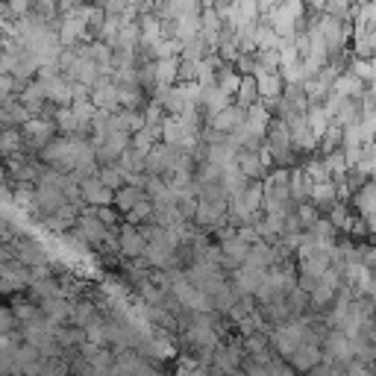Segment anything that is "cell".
<instances>
[{
	"label": "cell",
	"instance_id": "obj_32",
	"mask_svg": "<svg viewBox=\"0 0 376 376\" xmlns=\"http://www.w3.org/2000/svg\"><path fill=\"white\" fill-rule=\"evenodd\" d=\"M253 103H259V92H256V80L253 77H241L235 92V106L238 109H250Z\"/></svg>",
	"mask_w": 376,
	"mask_h": 376
},
{
	"label": "cell",
	"instance_id": "obj_25",
	"mask_svg": "<svg viewBox=\"0 0 376 376\" xmlns=\"http://www.w3.org/2000/svg\"><path fill=\"white\" fill-rule=\"evenodd\" d=\"M250 39H253V44H256V53H262V50H277V47L282 44V39H280V35L273 33L262 18H259V24H256V30H253V35H250Z\"/></svg>",
	"mask_w": 376,
	"mask_h": 376
},
{
	"label": "cell",
	"instance_id": "obj_43",
	"mask_svg": "<svg viewBox=\"0 0 376 376\" xmlns=\"http://www.w3.org/2000/svg\"><path fill=\"white\" fill-rule=\"evenodd\" d=\"M323 165H327V168H330V173H332V180H341V177H344V173L350 171V168H347V162H344V153H341V150H332V153H330L327 159H323Z\"/></svg>",
	"mask_w": 376,
	"mask_h": 376
},
{
	"label": "cell",
	"instance_id": "obj_22",
	"mask_svg": "<svg viewBox=\"0 0 376 376\" xmlns=\"http://www.w3.org/2000/svg\"><path fill=\"white\" fill-rule=\"evenodd\" d=\"M271 118H273V115H268V112L262 109L259 103H253V106L244 112V130H247V133H253V135H259V139H265Z\"/></svg>",
	"mask_w": 376,
	"mask_h": 376
},
{
	"label": "cell",
	"instance_id": "obj_41",
	"mask_svg": "<svg viewBox=\"0 0 376 376\" xmlns=\"http://www.w3.org/2000/svg\"><path fill=\"white\" fill-rule=\"evenodd\" d=\"M33 191H35V185H30V182H15V185H12V203L33 212Z\"/></svg>",
	"mask_w": 376,
	"mask_h": 376
},
{
	"label": "cell",
	"instance_id": "obj_15",
	"mask_svg": "<svg viewBox=\"0 0 376 376\" xmlns=\"http://www.w3.org/2000/svg\"><path fill=\"white\" fill-rule=\"evenodd\" d=\"M144 238L139 235V230L135 227H127V223H121V232H118V250L123 256H130V259H139L144 253Z\"/></svg>",
	"mask_w": 376,
	"mask_h": 376
},
{
	"label": "cell",
	"instance_id": "obj_31",
	"mask_svg": "<svg viewBox=\"0 0 376 376\" xmlns=\"http://www.w3.org/2000/svg\"><path fill=\"white\" fill-rule=\"evenodd\" d=\"M150 218H153V203H150V200L144 197L142 203H135L127 215H123V223H127V227H144V223H150Z\"/></svg>",
	"mask_w": 376,
	"mask_h": 376
},
{
	"label": "cell",
	"instance_id": "obj_19",
	"mask_svg": "<svg viewBox=\"0 0 376 376\" xmlns=\"http://www.w3.org/2000/svg\"><path fill=\"white\" fill-rule=\"evenodd\" d=\"M244 268H253V271H271V268H273L271 244H265V241H256V244H250L247 256H244Z\"/></svg>",
	"mask_w": 376,
	"mask_h": 376
},
{
	"label": "cell",
	"instance_id": "obj_9",
	"mask_svg": "<svg viewBox=\"0 0 376 376\" xmlns=\"http://www.w3.org/2000/svg\"><path fill=\"white\" fill-rule=\"evenodd\" d=\"M373 197H376L373 180H368L361 188H356L353 197H350V203H353V209L361 215V223H365L368 230H373ZM356 212H353V215H356Z\"/></svg>",
	"mask_w": 376,
	"mask_h": 376
},
{
	"label": "cell",
	"instance_id": "obj_2",
	"mask_svg": "<svg viewBox=\"0 0 376 376\" xmlns=\"http://www.w3.org/2000/svg\"><path fill=\"white\" fill-rule=\"evenodd\" d=\"M12 250H15V259L21 262L24 268H42V265H50V259H53V253L39 244V241H33V238H15V241L9 244Z\"/></svg>",
	"mask_w": 376,
	"mask_h": 376
},
{
	"label": "cell",
	"instance_id": "obj_5",
	"mask_svg": "<svg viewBox=\"0 0 376 376\" xmlns=\"http://www.w3.org/2000/svg\"><path fill=\"white\" fill-rule=\"evenodd\" d=\"M27 285H30V268H24L18 259L0 268V294H18Z\"/></svg>",
	"mask_w": 376,
	"mask_h": 376
},
{
	"label": "cell",
	"instance_id": "obj_17",
	"mask_svg": "<svg viewBox=\"0 0 376 376\" xmlns=\"http://www.w3.org/2000/svg\"><path fill=\"white\" fill-rule=\"evenodd\" d=\"M253 80H256L259 100H277V97L282 94V80H280V74H268V71H262V68L256 65Z\"/></svg>",
	"mask_w": 376,
	"mask_h": 376
},
{
	"label": "cell",
	"instance_id": "obj_49",
	"mask_svg": "<svg viewBox=\"0 0 376 376\" xmlns=\"http://www.w3.org/2000/svg\"><path fill=\"white\" fill-rule=\"evenodd\" d=\"M94 215H97V221L100 223H103V227L106 230H118V212L115 209H112V206H103V209H94Z\"/></svg>",
	"mask_w": 376,
	"mask_h": 376
},
{
	"label": "cell",
	"instance_id": "obj_48",
	"mask_svg": "<svg viewBox=\"0 0 376 376\" xmlns=\"http://www.w3.org/2000/svg\"><path fill=\"white\" fill-rule=\"evenodd\" d=\"M42 376H71V370L62 359H44L42 361Z\"/></svg>",
	"mask_w": 376,
	"mask_h": 376
},
{
	"label": "cell",
	"instance_id": "obj_13",
	"mask_svg": "<svg viewBox=\"0 0 376 376\" xmlns=\"http://www.w3.org/2000/svg\"><path fill=\"white\" fill-rule=\"evenodd\" d=\"M288 133H291V153H315L318 150V139L306 127V115L288 123Z\"/></svg>",
	"mask_w": 376,
	"mask_h": 376
},
{
	"label": "cell",
	"instance_id": "obj_40",
	"mask_svg": "<svg viewBox=\"0 0 376 376\" xmlns=\"http://www.w3.org/2000/svg\"><path fill=\"white\" fill-rule=\"evenodd\" d=\"M30 294H33V303H42V300H53L59 297L56 291V280H42V282H30Z\"/></svg>",
	"mask_w": 376,
	"mask_h": 376
},
{
	"label": "cell",
	"instance_id": "obj_10",
	"mask_svg": "<svg viewBox=\"0 0 376 376\" xmlns=\"http://www.w3.org/2000/svg\"><path fill=\"white\" fill-rule=\"evenodd\" d=\"M227 106H232V100L223 94L218 85H212V89H200V115H203V123L209 121V118H215L218 112H223Z\"/></svg>",
	"mask_w": 376,
	"mask_h": 376
},
{
	"label": "cell",
	"instance_id": "obj_11",
	"mask_svg": "<svg viewBox=\"0 0 376 376\" xmlns=\"http://www.w3.org/2000/svg\"><path fill=\"white\" fill-rule=\"evenodd\" d=\"M244 112H247V109H238V106L232 103V106H227L223 112H218L215 118H209V121H206V127H209V130H215V133L230 135V133H235L238 127H244Z\"/></svg>",
	"mask_w": 376,
	"mask_h": 376
},
{
	"label": "cell",
	"instance_id": "obj_38",
	"mask_svg": "<svg viewBox=\"0 0 376 376\" xmlns=\"http://www.w3.org/2000/svg\"><path fill=\"white\" fill-rule=\"evenodd\" d=\"M97 180L103 182V185L109 188L112 194H115L118 188H123V185H127V182H123V173H121L115 165H103V168H100V171H97Z\"/></svg>",
	"mask_w": 376,
	"mask_h": 376
},
{
	"label": "cell",
	"instance_id": "obj_42",
	"mask_svg": "<svg viewBox=\"0 0 376 376\" xmlns=\"http://www.w3.org/2000/svg\"><path fill=\"white\" fill-rule=\"evenodd\" d=\"M303 168V173L311 180V182H330L332 180V173H330V168L323 165V159H315V162H309V165H300Z\"/></svg>",
	"mask_w": 376,
	"mask_h": 376
},
{
	"label": "cell",
	"instance_id": "obj_30",
	"mask_svg": "<svg viewBox=\"0 0 376 376\" xmlns=\"http://www.w3.org/2000/svg\"><path fill=\"white\" fill-rule=\"evenodd\" d=\"M115 168L123 173V177H130V173H144V156L135 153L133 147H127V150H123V153L118 156Z\"/></svg>",
	"mask_w": 376,
	"mask_h": 376
},
{
	"label": "cell",
	"instance_id": "obj_27",
	"mask_svg": "<svg viewBox=\"0 0 376 376\" xmlns=\"http://www.w3.org/2000/svg\"><path fill=\"white\" fill-rule=\"evenodd\" d=\"M344 71L353 74V77L361 80L365 85H373V80H376V62H373V59H353V56H350V62H347Z\"/></svg>",
	"mask_w": 376,
	"mask_h": 376
},
{
	"label": "cell",
	"instance_id": "obj_4",
	"mask_svg": "<svg viewBox=\"0 0 376 376\" xmlns=\"http://www.w3.org/2000/svg\"><path fill=\"white\" fill-rule=\"evenodd\" d=\"M230 288H232V294L235 297H253L259 291V285L265 282V271H253V268H235L230 273Z\"/></svg>",
	"mask_w": 376,
	"mask_h": 376
},
{
	"label": "cell",
	"instance_id": "obj_37",
	"mask_svg": "<svg viewBox=\"0 0 376 376\" xmlns=\"http://www.w3.org/2000/svg\"><path fill=\"white\" fill-rule=\"evenodd\" d=\"M247 177H244V173H238V168L235 171H227V173H221V188H223V197H238V194H241L244 191V188H247Z\"/></svg>",
	"mask_w": 376,
	"mask_h": 376
},
{
	"label": "cell",
	"instance_id": "obj_47",
	"mask_svg": "<svg viewBox=\"0 0 376 376\" xmlns=\"http://www.w3.org/2000/svg\"><path fill=\"white\" fill-rule=\"evenodd\" d=\"M121 118H123V130H127V135H135V133L144 130V115H142V112L121 109Z\"/></svg>",
	"mask_w": 376,
	"mask_h": 376
},
{
	"label": "cell",
	"instance_id": "obj_21",
	"mask_svg": "<svg viewBox=\"0 0 376 376\" xmlns=\"http://www.w3.org/2000/svg\"><path fill=\"white\" fill-rule=\"evenodd\" d=\"M94 321H103V315L97 311L94 306V300H77V306H74V315H71V327H77V330H85L89 323Z\"/></svg>",
	"mask_w": 376,
	"mask_h": 376
},
{
	"label": "cell",
	"instance_id": "obj_35",
	"mask_svg": "<svg viewBox=\"0 0 376 376\" xmlns=\"http://www.w3.org/2000/svg\"><path fill=\"white\" fill-rule=\"evenodd\" d=\"M373 53H376V33L353 35V50H350V56L353 59H373Z\"/></svg>",
	"mask_w": 376,
	"mask_h": 376
},
{
	"label": "cell",
	"instance_id": "obj_28",
	"mask_svg": "<svg viewBox=\"0 0 376 376\" xmlns=\"http://www.w3.org/2000/svg\"><path fill=\"white\" fill-rule=\"evenodd\" d=\"M15 153H24V139H21V130L15 127H6L0 130V156L9 159Z\"/></svg>",
	"mask_w": 376,
	"mask_h": 376
},
{
	"label": "cell",
	"instance_id": "obj_14",
	"mask_svg": "<svg viewBox=\"0 0 376 376\" xmlns=\"http://www.w3.org/2000/svg\"><path fill=\"white\" fill-rule=\"evenodd\" d=\"M309 188H311V180L303 173V168L300 165L288 168V200H291L294 206L309 203Z\"/></svg>",
	"mask_w": 376,
	"mask_h": 376
},
{
	"label": "cell",
	"instance_id": "obj_6",
	"mask_svg": "<svg viewBox=\"0 0 376 376\" xmlns=\"http://www.w3.org/2000/svg\"><path fill=\"white\" fill-rule=\"evenodd\" d=\"M42 311V318H47L50 323H56V327H65L71 323V315H74V306H77V300H62V297H53V300H42V303H35Z\"/></svg>",
	"mask_w": 376,
	"mask_h": 376
},
{
	"label": "cell",
	"instance_id": "obj_51",
	"mask_svg": "<svg viewBox=\"0 0 376 376\" xmlns=\"http://www.w3.org/2000/svg\"><path fill=\"white\" fill-rule=\"evenodd\" d=\"M197 77V65H191V62H182L180 59V68H177V85H188V83H194Z\"/></svg>",
	"mask_w": 376,
	"mask_h": 376
},
{
	"label": "cell",
	"instance_id": "obj_26",
	"mask_svg": "<svg viewBox=\"0 0 376 376\" xmlns=\"http://www.w3.org/2000/svg\"><path fill=\"white\" fill-rule=\"evenodd\" d=\"M53 341H56L62 350H80V347L85 344V335H83V330H77V327H71V323H65V327H56Z\"/></svg>",
	"mask_w": 376,
	"mask_h": 376
},
{
	"label": "cell",
	"instance_id": "obj_8",
	"mask_svg": "<svg viewBox=\"0 0 376 376\" xmlns=\"http://www.w3.org/2000/svg\"><path fill=\"white\" fill-rule=\"evenodd\" d=\"M112 194L109 188L100 182L97 177H92V180H85V182H80V200H83V206H92V209H103V206H112Z\"/></svg>",
	"mask_w": 376,
	"mask_h": 376
},
{
	"label": "cell",
	"instance_id": "obj_54",
	"mask_svg": "<svg viewBox=\"0 0 376 376\" xmlns=\"http://www.w3.org/2000/svg\"><path fill=\"white\" fill-rule=\"evenodd\" d=\"M9 262H15V250H12L9 244H0V268L9 265Z\"/></svg>",
	"mask_w": 376,
	"mask_h": 376
},
{
	"label": "cell",
	"instance_id": "obj_33",
	"mask_svg": "<svg viewBox=\"0 0 376 376\" xmlns=\"http://www.w3.org/2000/svg\"><path fill=\"white\" fill-rule=\"evenodd\" d=\"M9 311H12V318H15L18 327H21V323H30L35 318H42V311H39V306H35L33 300H12Z\"/></svg>",
	"mask_w": 376,
	"mask_h": 376
},
{
	"label": "cell",
	"instance_id": "obj_53",
	"mask_svg": "<svg viewBox=\"0 0 376 376\" xmlns=\"http://www.w3.org/2000/svg\"><path fill=\"white\" fill-rule=\"evenodd\" d=\"M15 238H18V230L12 227V223H9L3 215H0V244H12Z\"/></svg>",
	"mask_w": 376,
	"mask_h": 376
},
{
	"label": "cell",
	"instance_id": "obj_12",
	"mask_svg": "<svg viewBox=\"0 0 376 376\" xmlns=\"http://www.w3.org/2000/svg\"><path fill=\"white\" fill-rule=\"evenodd\" d=\"M285 361H288V368H291L294 373H309L311 368L321 365V347H315V344H300Z\"/></svg>",
	"mask_w": 376,
	"mask_h": 376
},
{
	"label": "cell",
	"instance_id": "obj_7",
	"mask_svg": "<svg viewBox=\"0 0 376 376\" xmlns=\"http://www.w3.org/2000/svg\"><path fill=\"white\" fill-rule=\"evenodd\" d=\"M89 100H92V106H94V109H103V112H109V115H118V112H121L118 89H115V85H112L109 80H103V77L97 80V85L92 89Z\"/></svg>",
	"mask_w": 376,
	"mask_h": 376
},
{
	"label": "cell",
	"instance_id": "obj_16",
	"mask_svg": "<svg viewBox=\"0 0 376 376\" xmlns=\"http://www.w3.org/2000/svg\"><path fill=\"white\" fill-rule=\"evenodd\" d=\"M235 168H238V173H244L250 182H262L268 177V171L262 168V162H259V153H244V150H238L235 153Z\"/></svg>",
	"mask_w": 376,
	"mask_h": 376
},
{
	"label": "cell",
	"instance_id": "obj_20",
	"mask_svg": "<svg viewBox=\"0 0 376 376\" xmlns=\"http://www.w3.org/2000/svg\"><path fill=\"white\" fill-rule=\"evenodd\" d=\"M368 89V85L365 83H361V80H356L353 77V74H341V77H338L335 83H332V94H338V97H341V100H359L361 97V92H365Z\"/></svg>",
	"mask_w": 376,
	"mask_h": 376
},
{
	"label": "cell",
	"instance_id": "obj_45",
	"mask_svg": "<svg viewBox=\"0 0 376 376\" xmlns=\"http://www.w3.org/2000/svg\"><path fill=\"white\" fill-rule=\"evenodd\" d=\"M159 139H153L147 130H142V133H135V135H130V147L135 150V153H142V156H147L150 153V147H153Z\"/></svg>",
	"mask_w": 376,
	"mask_h": 376
},
{
	"label": "cell",
	"instance_id": "obj_36",
	"mask_svg": "<svg viewBox=\"0 0 376 376\" xmlns=\"http://www.w3.org/2000/svg\"><path fill=\"white\" fill-rule=\"evenodd\" d=\"M359 115H361L359 100H344V103L338 106V112L332 115V123L344 130V127H350V123H359Z\"/></svg>",
	"mask_w": 376,
	"mask_h": 376
},
{
	"label": "cell",
	"instance_id": "obj_23",
	"mask_svg": "<svg viewBox=\"0 0 376 376\" xmlns=\"http://www.w3.org/2000/svg\"><path fill=\"white\" fill-rule=\"evenodd\" d=\"M144 200V188H133V185H123V188H118L115 191V197H112V209L118 212H123V215H127V212L135 206V203H142Z\"/></svg>",
	"mask_w": 376,
	"mask_h": 376
},
{
	"label": "cell",
	"instance_id": "obj_1",
	"mask_svg": "<svg viewBox=\"0 0 376 376\" xmlns=\"http://www.w3.org/2000/svg\"><path fill=\"white\" fill-rule=\"evenodd\" d=\"M21 139H24V153L35 156L39 150H44L50 142L56 139V127L50 118H30L21 127Z\"/></svg>",
	"mask_w": 376,
	"mask_h": 376
},
{
	"label": "cell",
	"instance_id": "obj_50",
	"mask_svg": "<svg viewBox=\"0 0 376 376\" xmlns=\"http://www.w3.org/2000/svg\"><path fill=\"white\" fill-rule=\"evenodd\" d=\"M277 53H280V68L300 62V56H297V50H294V44H291V42H282V44L277 47Z\"/></svg>",
	"mask_w": 376,
	"mask_h": 376
},
{
	"label": "cell",
	"instance_id": "obj_24",
	"mask_svg": "<svg viewBox=\"0 0 376 376\" xmlns=\"http://www.w3.org/2000/svg\"><path fill=\"white\" fill-rule=\"evenodd\" d=\"M309 203L315 209H330L335 203V182H311L309 188Z\"/></svg>",
	"mask_w": 376,
	"mask_h": 376
},
{
	"label": "cell",
	"instance_id": "obj_52",
	"mask_svg": "<svg viewBox=\"0 0 376 376\" xmlns=\"http://www.w3.org/2000/svg\"><path fill=\"white\" fill-rule=\"evenodd\" d=\"M15 330H18V323H15V318H12L9 306H0V335L15 332Z\"/></svg>",
	"mask_w": 376,
	"mask_h": 376
},
{
	"label": "cell",
	"instance_id": "obj_18",
	"mask_svg": "<svg viewBox=\"0 0 376 376\" xmlns=\"http://www.w3.org/2000/svg\"><path fill=\"white\" fill-rule=\"evenodd\" d=\"M177 68H180L177 56L153 62V83H156V89H171V85H177Z\"/></svg>",
	"mask_w": 376,
	"mask_h": 376
},
{
	"label": "cell",
	"instance_id": "obj_44",
	"mask_svg": "<svg viewBox=\"0 0 376 376\" xmlns=\"http://www.w3.org/2000/svg\"><path fill=\"white\" fill-rule=\"evenodd\" d=\"M294 218L300 221V227L309 230L311 223H315V221L321 218V212H318L315 206H311V203H300V206H294Z\"/></svg>",
	"mask_w": 376,
	"mask_h": 376
},
{
	"label": "cell",
	"instance_id": "obj_34",
	"mask_svg": "<svg viewBox=\"0 0 376 376\" xmlns=\"http://www.w3.org/2000/svg\"><path fill=\"white\" fill-rule=\"evenodd\" d=\"M262 200H265L262 182H247V188L241 191V203L247 209V215H262Z\"/></svg>",
	"mask_w": 376,
	"mask_h": 376
},
{
	"label": "cell",
	"instance_id": "obj_29",
	"mask_svg": "<svg viewBox=\"0 0 376 376\" xmlns=\"http://www.w3.org/2000/svg\"><path fill=\"white\" fill-rule=\"evenodd\" d=\"M238 83H241V77L235 74V68H232V65H221V68L215 71V85H218V89H221L223 94H227L230 100H232V97H235V92H238Z\"/></svg>",
	"mask_w": 376,
	"mask_h": 376
},
{
	"label": "cell",
	"instance_id": "obj_46",
	"mask_svg": "<svg viewBox=\"0 0 376 376\" xmlns=\"http://www.w3.org/2000/svg\"><path fill=\"white\" fill-rule=\"evenodd\" d=\"M256 65L268 74H277L280 71V53L277 50H262V53H256Z\"/></svg>",
	"mask_w": 376,
	"mask_h": 376
},
{
	"label": "cell",
	"instance_id": "obj_3",
	"mask_svg": "<svg viewBox=\"0 0 376 376\" xmlns=\"http://www.w3.org/2000/svg\"><path fill=\"white\" fill-rule=\"evenodd\" d=\"M173 156H177V150H171L162 142H156L153 147H150V153L144 156V177L165 180L171 173V168H173Z\"/></svg>",
	"mask_w": 376,
	"mask_h": 376
},
{
	"label": "cell",
	"instance_id": "obj_39",
	"mask_svg": "<svg viewBox=\"0 0 376 376\" xmlns=\"http://www.w3.org/2000/svg\"><path fill=\"white\" fill-rule=\"evenodd\" d=\"M338 147H341V127H335V123L330 121V127H327V133H323L321 135V139H318V150H321V153H332V150H338Z\"/></svg>",
	"mask_w": 376,
	"mask_h": 376
}]
</instances>
